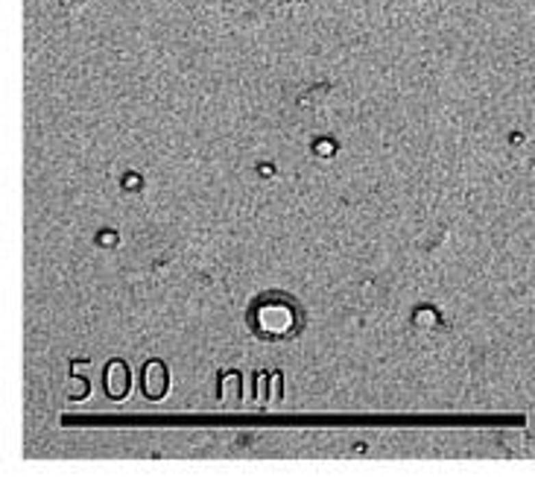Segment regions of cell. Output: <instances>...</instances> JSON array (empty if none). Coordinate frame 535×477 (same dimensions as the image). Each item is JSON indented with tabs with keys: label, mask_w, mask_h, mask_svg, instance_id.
Segmentation results:
<instances>
[{
	"label": "cell",
	"mask_w": 535,
	"mask_h": 477,
	"mask_svg": "<svg viewBox=\"0 0 535 477\" xmlns=\"http://www.w3.org/2000/svg\"><path fill=\"white\" fill-rule=\"evenodd\" d=\"M103 384H105L108 398H114V401L126 398L129 389H132V375H129V366L123 360H112L105 366V381Z\"/></svg>",
	"instance_id": "3"
},
{
	"label": "cell",
	"mask_w": 535,
	"mask_h": 477,
	"mask_svg": "<svg viewBox=\"0 0 535 477\" xmlns=\"http://www.w3.org/2000/svg\"><path fill=\"white\" fill-rule=\"evenodd\" d=\"M240 389H243V378H240L237 372H225V375H223V381H220V398H223V404H225V407L237 404Z\"/></svg>",
	"instance_id": "4"
},
{
	"label": "cell",
	"mask_w": 535,
	"mask_h": 477,
	"mask_svg": "<svg viewBox=\"0 0 535 477\" xmlns=\"http://www.w3.org/2000/svg\"><path fill=\"white\" fill-rule=\"evenodd\" d=\"M281 395V375H272V398Z\"/></svg>",
	"instance_id": "7"
},
{
	"label": "cell",
	"mask_w": 535,
	"mask_h": 477,
	"mask_svg": "<svg viewBox=\"0 0 535 477\" xmlns=\"http://www.w3.org/2000/svg\"><path fill=\"white\" fill-rule=\"evenodd\" d=\"M301 322H304V317L296 305V299L284 296V293H266V296H260L252 305V310H249V325H252V331L260 340H269V343L296 337L301 331Z\"/></svg>",
	"instance_id": "1"
},
{
	"label": "cell",
	"mask_w": 535,
	"mask_h": 477,
	"mask_svg": "<svg viewBox=\"0 0 535 477\" xmlns=\"http://www.w3.org/2000/svg\"><path fill=\"white\" fill-rule=\"evenodd\" d=\"M140 387H144V395L149 401H161L167 395V387H170V375H167V366L161 360H149L144 366V375H140Z\"/></svg>",
	"instance_id": "2"
},
{
	"label": "cell",
	"mask_w": 535,
	"mask_h": 477,
	"mask_svg": "<svg viewBox=\"0 0 535 477\" xmlns=\"http://www.w3.org/2000/svg\"><path fill=\"white\" fill-rule=\"evenodd\" d=\"M64 395H68L71 401H82V398H88V381L85 378H71L68 387H64Z\"/></svg>",
	"instance_id": "5"
},
{
	"label": "cell",
	"mask_w": 535,
	"mask_h": 477,
	"mask_svg": "<svg viewBox=\"0 0 535 477\" xmlns=\"http://www.w3.org/2000/svg\"><path fill=\"white\" fill-rule=\"evenodd\" d=\"M416 325H419V328H433V325H436V313L427 310V308H421L416 313Z\"/></svg>",
	"instance_id": "6"
}]
</instances>
